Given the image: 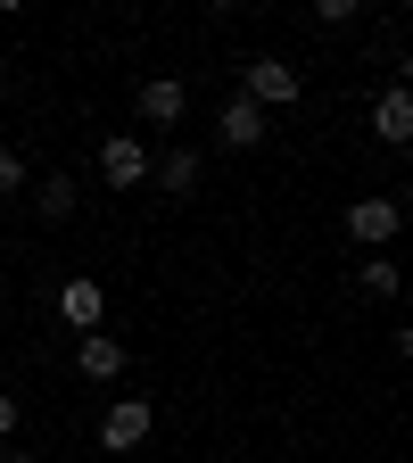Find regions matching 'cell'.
<instances>
[{
    "instance_id": "obj_1",
    "label": "cell",
    "mask_w": 413,
    "mask_h": 463,
    "mask_svg": "<svg viewBox=\"0 0 413 463\" xmlns=\"http://www.w3.org/2000/svg\"><path fill=\"white\" fill-rule=\"evenodd\" d=\"M306 75L289 67V58H249V75H240V99L249 108H298Z\"/></svg>"
},
{
    "instance_id": "obj_15",
    "label": "cell",
    "mask_w": 413,
    "mask_h": 463,
    "mask_svg": "<svg viewBox=\"0 0 413 463\" xmlns=\"http://www.w3.org/2000/svg\"><path fill=\"white\" fill-rule=\"evenodd\" d=\"M0 463H33V455H0Z\"/></svg>"
},
{
    "instance_id": "obj_7",
    "label": "cell",
    "mask_w": 413,
    "mask_h": 463,
    "mask_svg": "<svg viewBox=\"0 0 413 463\" xmlns=\"http://www.w3.org/2000/svg\"><path fill=\"white\" fill-rule=\"evenodd\" d=\"M372 141H380V149H405V141H413V91H405V83H389V91L372 99Z\"/></svg>"
},
{
    "instance_id": "obj_14",
    "label": "cell",
    "mask_w": 413,
    "mask_h": 463,
    "mask_svg": "<svg viewBox=\"0 0 413 463\" xmlns=\"http://www.w3.org/2000/svg\"><path fill=\"white\" fill-rule=\"evenodd\" d=\"M17 422H25V405H17V397H9V389H0V439H9V430H17Z\"/></svg>"
},
{
    "instance_id": "obj_13",
    "label": "cell",
    "mask_w": 413,
    "mask_h": 463,
    "mask_svg": "<svg viewBox=\"0 0 413 463\" xmlns=\"http://www.w3.org/2000/svg\"><path fill=\"white\" fill-rule=\"evenodd\" d=\"M17 191H25V157H17V149H0V207H9Z\"/></svg>"
},
{
    "instance_id": "obj_2",
    "label": "cell",
    "mask_w": 413,
    "mask_h": 463,
    "mask_svg": "<svg viewBox=\"0 0 413 463\" xmlns=\"http://www.w3.org/2000/svg\"><path fill=\"white\" fill-rule=\"evenodd\" d=\"M149 430H157V405L149 397H108V414H99V447L108 455H133Z\"/></svg>"
},
{
    "instance_id": "obj_9",
    "label": "cell",
    "mask_w": 413,
    "mask_h": 463,
    "mask_svg": "<svg viewBox=\"0 0 413 463\" xmlns=\"http://www.w3.org/2000/svg\"><path fill=\"white\" fill-rule=\"evenodd\" d=\"M215 133H223V149H257V141H265V108H249L240 91H231L223 116H215Z\"/></svg>"
},
{
    "instance_id": "obj_10",
    "label": "cell",
    "mask_w": 413,
    "mask_h": 463,
    "mask_svg": "<svg viewBox=\"0 0 413 463\" xmlns=\"http://www.w3.org/2000/svg\"><path fill=\"white\" fill-rule=\"evenodd\" d=\"M149 183H157L165 199H191V191H199V149H165V157H149Z\"/></svg>"
},
{
    "instance_id": "obj_11",
    "label": "cell",
    "mask_w": 413,
    "mask_h": 463,
    "mask_svg": "<svg viewBox=\"0 0 413 463\" xmlns=\"http://www.w3.org/2000/svg\"><path fill=\"white\" fill-rule=\"evenodd\" d=\"M33 207H42V223H67V215L83 207V199H75V174H50V183H42V199H33Z\"/></svg>"
},
{
    "instance_id": "obj_6",
    "label": "cell",
    "mask_w": 413,
    "mask_h": 463,
    "mask_svg": "<svg viewBox=\"0 0 413 463\" xmlns=\"http://www.w3.org/2000/svg\"><path fill=\"white\" fill-rule=\"evenodd\" d=\"M99 315H108V289H99L91 273H75L67 289H58V323H67L75 339H83V331H99Z\"/></svg>"
},
{
    "instance_id": "obj_3",
    "label": "cell",
    "mask_w": 413,
    "mask_h": 463,
    "mask_svg": "<svg viewBox=\"0 0 413 463\" xmlns=\"http://www.w3.org/2000/svg\"><path fill=\"white\" fill-rule=\"evenodd\" d=\"M99 183L108 191H141L149 183V141L141 133H108L99 141Z\"/></svg>"
},
{
    "instance_id": "obj_4",
    "label": "cell",
    "mask_w": 413,
    "mask_h": 463,
    "mask_svg": "<svg viewBox=\"0 0 413 463\" xmlns=\"http://www.w3.org/2000/svg\"><path fill=\"white\" fill-rule=\"evenodd\" d=\"M397 223H405L397 199H347V241H356V249H389Z\"/></svg>"
},
{
    "instance_id": "obj_8",
    "label": "cell",
    "mask_w": 413,
    "mask_h": 463,
    "mask_svg": "<svg viewBox=\"0 0 413 463\" xmlns=\"http://www.w3.org/2000/svg\"><path fill=\"white\" fill-rule=\"evenodd\" d=\"M133 108H141V125H165V133H174V125H183V108H191V91L174 83V75H149Z\"/></svg>"
},
{
    "instance_id": "obj_12",
    "label": "cell",
    "mask_w": 413,
    "mask_h": 463,
    "mask_svg": "<svg viewBox=\"0 0 413 463\" xmlns=\"http://www.w3.org/2000/svg\"><path fill=\"white\" fill-rule=\"evenodd\" d=\"M356 281H364V298H397V265H380V257L356 265Z\"/></svg>"
},
{
    "instance_id": "obj_5",
    "label": "cell",
    "mask_w": 413,
    "mask_h": 463,
    "mask_svg": "<svg viewBox=\"0 0 413 463\" xmlns=\"http://www.w3.org/2000/svg\"><path fill=\"white\" fill-rule=\"evenodd\" d=\"M125 364H133V356H125V339H116V331H83V339H75V373H83L91 389L125 381Z\"/></svg>"
}]
</instances>
